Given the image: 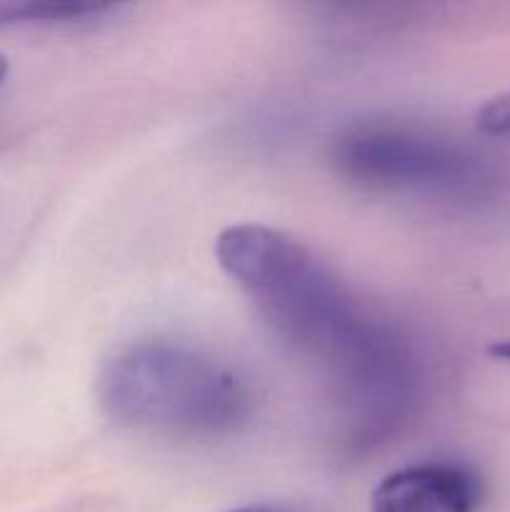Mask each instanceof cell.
Listing matches in <instances>:
<instances>
[{
  "instance_id": "cell-1",
  "label": "cell",
  "mask_w": 510,
  "mask_h": 512,
  "mask_svg": "<svg viewBox=\"0 0 510 512\" xmlns=\"http://www.w3.org/2000/svg\"><path fill=\"white\" fill-rule=\"evenodd\" d=\"M215 258L270 330L325 375L350 445L378 443L403 423L418 385L413 350L313 250L280 230L243 223L218 235Z\"/></svg>"
},
{
  "instance_id": "cell-2",
  "label": "cell",
  "mask_w": 510,
  "mask_h": 512,
  "mask_svg": "<svg viewBox=\"0 0 510 512\" xmlns=\"http://www.w3.org/2000/svg\"><path fill=\"white\" fill-rule=\"evenodd\" d=\"M98 405L118 428L168 440H220L250 420V390L228 365L190 345L143 340L98 375Z\"/></svg>"
},
{
  "instance_id": "cell-3",
  "label": "cell",
  "mask_w": 510,
  "mask_h": 512,
  "mask_svg": "<svg viewBox=\"0 0 510 512\" xmlns=\"http://www.w3.org/2000/svg\"><path fill=\"white\" fill-rule=\"evenodd\" d=\"M333 160L350 183L383 193L460 195L478 183V168L468 155L405 125H353L335 140Z\"/></svg>"
},
{
  "instance_id": "cell-4",
  "label": "cell",
  "mask_w": 510,
  "mask_h": 512,
  "mask_svg": "<svg viewBox=\"0 0 510 512\" xmlns=\"http://www.w3.org/2000/svg\"><path fill=\"white\" fill-rule=\"evenodd\" d=\"M480 483L455 463H420L385 475L370 495V512H475Z\"/></svg>"
},
{
  "instance_id": "cell-5",
  "label": "cell",
  "mask_w": 510,
  "mask_h": 512,
  "mask_svg": "<svg viewBox=\"0 0 510 512\" xmlns=\"http://www.w3.org/2000/svg\"><path fill=\"white\" fill-rule=\"evenodd\" d=\"M475 125L490 138H510V90L490 98L475 115Z\"/></svg>"
},
{
  "instance_id": "cell-6",
  "label": "cell",
  "mask_w": 510,
  "mask_h": 512,
  "mask_svg": "<svg viewBox=\"0 0 510 512\" xmlns=\"http://www.w3.org/2000/svg\"><path fill=\"white\" fill-rule=\"evenodd\" d=\"M488 353L500 363H510V340H498V343L490 345Z\"/></svg>"
},
{
  "instance_id": "cell-7",
  "label": "cell",
  "mask_w": 510,
  "mask_h": 512,
  "mask_svg": "<svg viewBox=\"0 0 510 512\" xmlns=\"http://www.w3.org/2000/svg\"><path fill=\"white\" fill-rule=\"evenodd\" d=\"M5 75H8V60H5V55L0 53V85H3Z\"/></svg>"
},
{
  "instance_id": "cell-8",
  "label": "cell",
  "mask_w": 510,
  "mask_h": 512,
  "mask_svg": "<svg viewBox=\"0 0 510 512\" xmlns=\"http://www.w3.org/2000/svg\"><path fill=\"white\" fill-rule=\"evenodd\" d=\"M225 512H280V510H270V508H238V510H225Z\"/></svg>"
}]
</instances>
